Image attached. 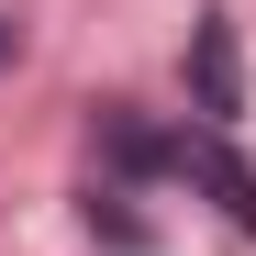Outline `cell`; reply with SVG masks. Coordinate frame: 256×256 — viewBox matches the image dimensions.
I'll list each match as a JSON object with an SVG mask.
<instances>
[{
	"label": "cell",
	"mask_w": 256,
	"mask_h": 256,
	"mask_svg": "<svg viewBox=\"0 0 256 256\" xmlns=\"http://www.w3.org/2000/svg\"><path fill=\"white\" fill-rule=\"evenodd\" d=\"M167 167H190V178H200V190H212V200H223L234 223L256 234V167H245L223 134H178V145H167Z\"/></svg>",
	"instance_id": "cell-1"
},
{
	"label": "cell",
	"mask_w": 256,
	"mask_h": 256,
	"mask_svg": "<svg viewBox=\"0 0 256 256\" xmlns=\"http://www.w3.org/2000/svg\"><path fill=\"white\" fill-rule=\"evenodd\" d=\"M200 100H212V112H234V34H223V22L200 34Z\"/></svg>",
	"instance_id": "cell-2"
},
{
	"label": "cell",
	"mask_w": 256,
	"mask_h": 256,
	"mask_svg": "<svg viewBox=\"0 0 256 256\" xmlns=\"http://www.w3.org/2000/svg\"><path fill=\"white\" fill-rule=\"evenodd\" d=\"M12 56H22V22H0V67H12Z\"/></svg>",
	"instance_id": "cell-3"
}]
</instances>
